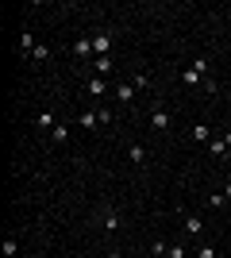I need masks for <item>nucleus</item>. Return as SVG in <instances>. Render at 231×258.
Returning <instances> with one entry per match:
<instances>
[{
    "label": "nucleus",
    "mask_w": 231,
    "mask_h": 258,
    "mask_svg": "<svg viewBox=\"0 0 231 258\" xmlns=\"http://www.w3.org/2000/svg\"><path fill=\"white\" fill-rule=\"evenodd\" d=\"M204 74H208V58H193V66L181 74V81H185V85H204V81H208Z\"/></svg>",
    "instance_id": "nucleus-1"
},
{
    "label": "nucleus",
    "mask_w": 231,
    "mask_h": 258,
    "mask_svg": "<svg viewBox=\"0 0 231 258\" xmlns=\"http://www.w3.org/2000/svg\"><path fill=\"white\" fill-rule=\"evenodd\" d=\"M150 127L154 131H170L174 127V116H170L166 108H150Z\"/></svg>",
    "instance_id": "nucleus-2"
},
{
    "label": "nucleus",
    "mask_w": 231,
    "mask_h": 258,
    "mask_svg": "<svg viewBox=\"0 0 231 258\" xmlns=\"http://www.w3.org/2000/svg\"><path fill=\"white\" fill-rule=\"evenodd\" d=\"M93 50H97V58H108V50H112V35H108V31H97V35H93Z\"/></svg>",
    "instance_id": "nucleus-3"
},
{
    "label": "nucleus",
    "mask_w": 231,
    "mask_h": 258,
    "mask_svg": "<svg viewBox=\"0 0 231 258\" xmlns=\"http://www.w3.org/2000/svg\"><path fill=\"white\" fill-rule=\"evenodd\" d=\"M85 93H89V97H97V100H104L108 81H104V77H89V81H85Z\"/></svg>",
    "instance_id": "nucleus-4"
},
{
    "label": "nucleus",
    "mask_w": 231,
    "mask_h": 258,
    "mask_svg": "<svg viewBox=\"0 0 231 258\" xmlns=\"http://www.w3.org/2000/svg\"><path fill=\"white\" fill-rule=\"evenodd\" d=\"M127 158H131V166L146 170V147H143V143H131V147H127Z\"/></svg>",
    "instance_id": "nucleus-5"
},
{
    "label": "nucleus",
    "mask_w": 231,
    "mask_h": 258,
    "mask_svg": "<svg viewBox=\"0 0 231 258\" xmlns=\"http://www.w3.org/2000/svg\"><path fill=\"white\" fill-rule=\"evenodd\" d=\"M100 227H104V231H120V212H116V208H104V212H100Z\"/></svg>",
    "instance_id": "nucleus-6"
},
{
    "label": "nucleus",
    "mask_w": 231,
    "mask_h": 258,
    "mask_svg": "<svg viewBox=\"0 0 231 258\" xmlns=\"http://www.w3.org/2000/svg\"><path fill=\"white\" fill-rule=\"evenodd\" d=\"M181 224H185V231H189L193 239L204 235V220H200V216H189V212H185V220H181Z\"/></svg>",
    "instance_id": "nucleus-7"
},
{
    "label": "nucleus",
    "mask_w": 231,
    "mask_h": 258,
    "mask_svg": "<svg viewBox=\"0 0 231 258\" xmlns=\"http://www.w3.org/2000/svg\"><path fill=\"white\" fill-rule=\"evenodd\" d=\"M116 100H120V104H131L135 100V85L131 81H120V85H116Z\"/></svg>",
    "instance_id": "nucleus-8"
},
{
    "label": "nucleus",
    "mask_w": 231,
    "mask_h": 258,
    "mask_svg": "<svg viewBox=\"0 0 231 258\" xmlns=\"http://www.w3.org/2000/svg\"><path fill=\"white\" fill-rule=\"evenodd\" d=\"M208 151H212V158H223V162H231V147L223 139H212L208 143Z\"/></svg>",
    "instance_id": "nucleus-9"
},
{
    "label": "nucleus",
    "mask_w": 231,
    "mask_h": 258,
    "mask_svg": "<svg viewBox=\"0 0 231 258\" xmlns=\"http://www.w3.org/2000/svg\"><path fill=\"white\" fill-rule=\"evenodd\" d=\"M35 127L39 131H54L58 123H54V112H39V116H35Z\"/></svg>",
    "instance_id": "nucleus-10"
},
{
    "label": "nucleus",
    "mask_w": 231,
    "mask_h": 258,
    "mask_svg": "<svg viewBox=\"0 0 231 258\" xmlns=\"http://www.w3.org/2000/svg\"><path fill=\"white\" fill-rule=\"evenodd\" d=\"M73 54H77V58H93V54H97V50H93V39H77Z\"/></svg>",
    "instance_id": "nucleus-11"
},
{
    "label": "nucleus",
    "mask_w": 231,
    "mask_h": 258,
    "mask_svg": "<svg viewBox=\"0 0 231 258\" xmlns=\"http://www.w3.org/2000/svg\"><path fill=\"white\" fill-rule=\"evenodd\" d=\"M35 46H39V43H35V35L27 31V27H23V35H20V50L27 54V58H31V54H35Z\"/></svg>",
    "instance_id": "nucleus-12"
},
{
    "label": "nucleus",
    "mask_w": 231,
    "mask_h": 258,
    "mask_svg": "<svg viewBox=\"0 0 231 258\" xmlns=\"http://www.w3.org/2000/svg\"><path fill=\"white\" fill-rule=\"evenodd\" d=\"M77 123H81V127H85V131L100 127V119H97V112H81V116H77Z\"/></svg>",
    "instance_id": "nucleus-13"
},
{
    "label": "nucleus",
    "mask_w": 231,
    "mask_h": 258,
    "mask_svg": "<svg viewBox=\"0 0 231 258\" xmlns=\"http://www.w3.org/2000/svg\"><path fill=\"white\" fill-rule=\"evenodd\" d=\"M150 254H154V258H166V254H170V243H162V239H154V243H150Z\"/></svg>",
    "instance_id": "nucleus-14"
},
{
    "label": "nucleus",
    "mask_w": 231,
    "mask_h": 258,
    "mask_svg": "<svg viewBox=\"0 0 231 258\" xmlns=\"http://www.w3.org/2000/svg\"><path fill=\"white\" fill-rule=\"evenodd\" d=\"M93 70H97L100 77H104V74H112V54H108V58H97V62H93Z\"/></svg>",
    "instance_id": "nucleus-15"
},
{
    "label": "nucleus",
    "mask_w": 231,
    "mask_h": 258,
    "mask_svg": "<svg viewBox=\"0 0 231 258\" xmlns=\"http://www.w3.org/2000/svg\"><path fill=\"white\" fill-rule=\"evenodd\" d=\"M193 139L197 143H212V131L204 127V123H197V127H193Z\"/></svg>",
    "instance_id": "nucleus-16"
},
{
    "label": "nucleus",
    "mask_w": 231,
    "mask_h": 258,
    "mask_svg": "<svg viewBox=\"0 0 231 258\" xmlns=\"http://www.w3.org/2000/svg\"><path fill=\"white\" fill-rule=\"evenodd\" d=\"M50 139H54V143H66L69 139V127H66V123H58V127L50 131Z\"/></svg>",
    "instance_id": "nucleus-17"
},
{
    "label": "nucleus",
    "mask_w": 231,
    "mask_h": 258,
    "mask_svg": "<svg viewBox=\"0 0 231 258\" xmlns=\"http://www.w3.org/2000/svg\"><path fill=\"white\" fill-rule=\"evenodd\" d=\"M0 250H4V258H16V250H20V243H16V239H4V247H0Z\"/></svg>",
    "instance_id": "nucleus-18"
},
{
    "label": "nucleus",
    "mask_w": 231,
    "mask_h": 258,
    "mask_svg": "<svg viewBox=\"0 0 231 258\" xmlns=\"http://www.w3.org/2000/svg\"><path fill=\"white\" fill-rule=\"evenodd\" d=\"M193 258H216V247H212V243H200V247H197V254H193Z\"/></svg>",
    "instance_id": "nucleus-19"
},
{
    "label": "nucleus",
    "mask_w": 231,
    "mask_h": 258,
    "mask_svg": "<svg viewBox=\"0 0 231 258\" xmlns=\"http://www.w3.org/2000/svg\"><path fill=\"white\" fill-rule=\"evenodd\" d=\"M31 62H50V46H35Z\"/></svg>",
    "instance_id": "nucleus-20"
},
{
    "label": "nucleus",
    "mask_w": 231,
    "mask_h": 258,
    "mask_svg": "<svg viewBox=\"0 0 231 258\" xmlns=\"http://www.w3.org/2000/svg\"><path fill=\"white\" fill-rule=\"evenodd\" d=\"M97 119H100V127H108L116 116H112V108H97Z\"/></svg>",
    "instance_id": "nucleus-21"
},
{
    "label": "nucleus",
    "mask_w": 231,
    "mask_h": 258,
    "mask_svg": "<svg viewBox=\"0 0 231 258\" xmlns=\"http://www.w3.org/2000/svg\"><path fill=\"white\" fill-rule=\"evenodd\" d=\"M223 205H227V197H223V193H216V197H208V208H216V212H220V208Z\"/></svg>",
    "instance_id": "nucleus-22"
},
{
    "label": "nucleus",
    "mask_w": 231,
    "mask_h": 258,
    "mask_svg": "<svg viewBox=\"0 0 231 258\" xmlns=\"http://www.w3.org/2000/svg\"><path fill=\"white\" fill-rule=\"evenodd\" d=\"M131 85H135V89H150V77H146V74H135Z\"/></svg>",
    "instance_id": "nucleus-23"
},
{
    "label": "nucleus",
    "mask_w": 231,
    "mask_h": 258,
    "mask_svg": "<svg viewBox=\"0 0 231 258\" xmlns=\"http://www.w3.org/2000/svg\"><path fill=\"white\" fill-rule=\"evenodd\" d=\"M166 258H189V250L181 247V243H174V247H170V254H166Z\"/></svg>",
    "instance_id": "nucleus-24"
},
{
    "label": "nucleus",
    "mask_w": 231,
    "mask_h": 258,
    "mask_svg": "<svg viewBox=\"0 0 231 258\" xmlns=\"http://www.w3.org/2000/svg\"><path fill=\"white\" fill-rule=\"evenodd\" d=\"M223 197H227V201H231V181H227V189H223Z\"/></svg>",
    "instance_id": "nucleus-25"
},
{
    "label": "nucleus",
    "mask_w": 231,
    "mask_h": 258,
    "mask_svg": "<svg viewBox=\"0 0 231 258\" xmlns=\"http://www.w3.org/2000/svg\"><path fill=\"white\" fill-rule=\"evenodd\" d=\"M108 258H123V254H120V250H112V254H108Z\"/></svg>",
    "instance_id": "nucleus-26"
},
{
    "label": "nucleus",
    "mask_w": 231,
    "mask_h": 258,
    "mask_svg": "<svg viewBox=\"0 0 231 258\" xmlns=\"http://www.w3.org/2000/svg\"><path fill=\"white\" fill-rule=\"evenodd\" d=\"M223 143H227V147H231V131H227V135H223Z\"/></svg>",
    "instance_id": "nucleus-27"
}]
</instances>
